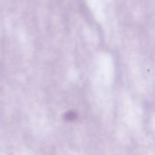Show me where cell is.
Wrapping results in <instances>:
<instances>
[{"instance_id": "6da1fadb", "label": "cell", "mask_w": 155, "mask_h": 155, "mask_svg": "<svg viewBox=\"0 0 155 155\" xmlns=\"http://www.w3.org/2000/svg\"><path fill=\"white\" fill-rule=\"evenodd\" d=\"M76 118V114L74 112H68L65 114V119L68 121H73Z\"/></svg>"}]
</instances>
